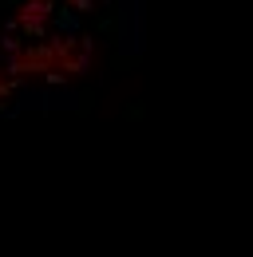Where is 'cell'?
<instances>
[{
  "label": "cell",
  "instance_id": "6da1fadb",
  "mask_svg": "<svg viewBox=\"0 0 253 257\" xmlns=\"http://www.w3.org/2000/svg\"><path fill=\"white\" fill-rule=\"evenodd\" d=\"M71 4H75V8H79V12H91V8H95L91 0H71Z\"/></svg>",
  "mask_w": 253,
  "mask_h": 257
},
{
  "label": "cell",
  "instance_id": "7a4b0ae2",
  "mask_svg": "<svg viewBox=\"0 0 253 257\" xmlns=\"http://www.w3.org/2000/svg\"><path fill=\"white\" fill-rule=\"evenodd\" d=\"M52 4H56V0H52Z\"/></svg>",
  "mask_w": 253,
  "mask_h": 257
}]
</instances>
